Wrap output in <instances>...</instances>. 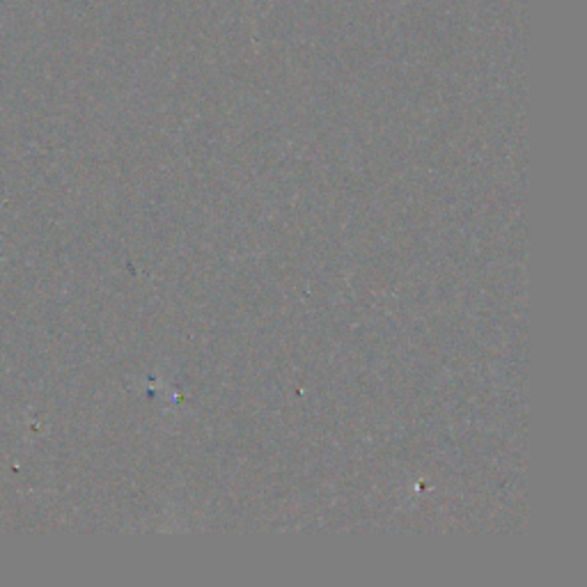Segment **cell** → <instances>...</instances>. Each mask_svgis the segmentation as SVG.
<instances>
[]
</instances>
